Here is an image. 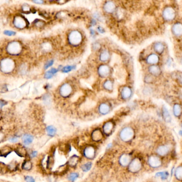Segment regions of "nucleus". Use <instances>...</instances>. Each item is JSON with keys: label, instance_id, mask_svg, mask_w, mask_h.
<instances>
[{"label": "nucleus", "instance_id": "f257e3e1", "mask_svg": "<svg viewBox=\"0 0 182 182\" xmlns=\"http://www.w3.org/2000/svg\"><path fill=\"white\" fill-rule=\"evenodd\" d=\"M84 36L80 31L78 30H73L68 35V41L70 45L73 47L79 46L83 42Z\"/></svg>", "mask_w": 182, "mask_h": 182}, {"label": "nucleus", "instance_id": "f03ea898", "mask_svg": "<svg viewBox=\"0 0 182 182\" xmlns=\"http://www.w3.org/2000/svg\"><path fill=\"white\" fill-rule=\"evenodd\" d=\"M176 10L173 6L165 7L162 12V18L166 22L173 21L176 18Z\"/></svg>", "mask_w": 182, "mask_h": 182}, {"label": "nucleus", "instance_id": "7ed1b4c3", "mask_svg": "<svg viewBox=\"0 0 182 182\" xmlns=\"http://www.w3.org/2000/svg\"><path fill=\"white\" fill-rule=\"evenodd\" d=\"M134 135V131L130 127H126L122 129L120 132V137L125 142H128L131 140Z\"/></svg>", "mask_w": 182, "mask_h": 182}, {"label": "nucleus", "instance_id": "20e7f679", "mask_svg": "<svg viewBox=\"0 0 182 182\" xmlns=\"http://www.w3.org/2000/svg\"><path fill=\"white\" fill-rule=\"evenodd\" d=\"M14 67V63L11 60L9 59H3L1 63V69L3 72L9 73L12 71Z\"/></svg>", "mask_w": 182, "mask_h": 182}, {"label": "nucleus", "instance_id": "39448f33", "mask_svg": "<svg viewBox=\"0 0 182 182\" xmlns=\"http://www.w3.org/2000/svg\"><path fill=\"white\" fill-rule=\"evenodd\" d=\"M72 91H73V88L72 86L70 84L67 83L64 84L60 88V94L64 98L69 97L72 93Z\"/></svg>", "mask_w": 182, "mask_h": 182}, {"label": "nucleus", "instance_id": "423d86ee", "mask_svg": "<svg viewBox=\"0 0 182 182\" xmlns=\"http://www.w3.org/2000/svg\"><path fill=\"white\" fill-rule=\"evenodd\" d=\"M117 4L114 1H106L103 6V10L107 14L114 13L117 9Z\"/></svg>", "mask_w": 182, "mask_h": 182}, {"label": "nucleus", "instance_id": "0eeeda50", "mask_svg": "<svg viewBox=\"0 0 182 182\" xmlns=\"http://www.w3.org/2000/svg\"><path fill=\"white\" fill-rule=\"evenodd\" d=\"M110 66L107 64H102L98 68V74L99 76L102 78H106L110 75Z\"/></svg>", "mask_w": 182, "mask_h": 182}, {"label": "nucleus", "instance_id": "6e6552de", "mask_svg": "<svg viewBox=\"0 0 182 182\" xmlns=\"http://www.w3.org/2000/svg\"><path fill=\"white\" fill-rule=\"evenodd\" d=\"M142 167V164L140 160L137 158L135 159L130 161L129 164V169L132 173L139 171Z\"/></svg>", "mask_w": 182, "mask_h": 182}, {"label": "nucleus", "instance_id": "1a4fd4ad", "mask_svg": "<svg viewBox=\"0 0 182 182\" xmlns=\"http://www.w3.org/2000/svg\"><path fill=\"white\" fill-rule=\"evenodd\" d=\"M8 50L10 54L12 55H16L21 52V47L18 42H11L8 45Z\"/></svg>", "mask_w": 182, "mask_h": 182}, {"label": "nucleus", "instance_id": "9d476101", "mask_svg": "<svg viewBox=\"0 0 182 182\" xmlns=\"http://www.w3.org/2000/svg\"><path fill=\"white\" fill-rule=\"evenodd\" d=\"M148 164L151 167L157 168L161 166V161L158 156L152 155L148 159Z\"/></svg>", "mask_w": 182, "mask_h": 182}, {"label": "nucleus", "instance_id": "9b49d317", "mask_svg": "<svg viewBox=\"0 0 182 182\" xmlns=\"http://www.w3.org/2000/svg\"><path fill=\"white\" fill-rule=\"evenodd\" d=\"M132 93V92L131 88H130L128 86H125L123 87L121 90L120 95H121V98L123 100L127 101L130 98Z\"/></svg>", "mask_w": 182, "mask_h": 182}, {"label": "nucleus", "instance_id": "f8f14e48", "mask_svg": "<svg viewBox=\"0 0 182 182\" xmlns=\"http://www.w3.org/2000/svg\"><path fill=\"white\" fill-rule=\"evenodd\" d=\"M160 58L158 55L154 53L149 54L146 58V63L150 66L157 65V64H158Z\"/></svg>", "mask_w": 182, "mask_h": 182}, {"label": "nucleus", "instance_id": "ddd939ff", "mask_svg": "<svg viewBox=\"0 0 182 182\" xmlns=\"http://www.w3.org/2000/svg\"><path fill=\"white\" fill-rule=\"evenodd\" d=\"M171 32L174 36L177 38L182 35V26L181 22H177L174 24L171 27Z\"/></svg>", "mask_w": 182, "mask_h": 182}, {"label": "nucleus", "instance_id": "4468645a", "mask_svg": "<svg viewBox=\"0 0 182 182\" xmlns=\"http://www.w3.org/2000/svg\"><path fill=\"white\" fill-rule=\"evenodd\" d=\"M98 111L102 115H106L110 111V106L108 103H102L99 105Z\"/></svg>", "mask_w": 182, "mask_h": 182}, {"label": "nucleus", "instance_id": "2eb2a0df", "mask_svg": "<svg viewBox=\"0 0 182 182\" xmlns=\"http://www.w3.org/2000/svg\"><path fill=\"white\" fill-rule=\"evenodd\" d=\"M149 74L154 77L158 76L161 74V70L160 67L157 65H151L148 69Z\"/></svg>", "mask_w": 182, "mask_h": 182}, {"label": "nucleus", "instance_id": "dca6fc26", "mask_svg": "<svg viewBox=\"0 0 182 182\" xmlns=\"http://www.w3.org/2000/svg\"><path fill=\"white\" fill-rule=\"evenodd\" d=\"M14 151L20 157L25 158L27 156V149L25 146L21 145H19L16 147H15Z\"/></svg>", "mask_w": 182, "mask_h": 182}, {"label": "nucleus", "instance_id": "f3484780", "mask_svg": "<svg viewBox=\"0 0 182 182\" xmlns=\"http://www.w3.org/2000/svg\"><path fill=\"white\" fill-rule=\"evenodd\" d=\"M84 154L87 158L91 159L95 155V149L92 146L87 147L84 150Z\"/></svg>", "mask_w": 182, "mask_h": 182}, {"label": "nucleus", "instance_id": "a211bd4d", "mask_svg": "<svg viewBox=\"0 0 182 182\" xmlns=\"http://www.w3.org/2000/svg\"><path fill=\"white\" fill-rule=\"evenodd\" d=\"M153 48L157 54H162L165 50V45L162 42H155L153 45Z\"/></svg>", "mask_w": 182, "mask_h": 182}, {"label": "nucleus", "instance_id": "6ab92c4d", "mask_svg": "<svg viewBox=\"0 0 182 182\" xmlns=\"http://www.w3.org/2000/svg\"><path fill=\"white\" fill-rule=\"evenodd\" d=\"M21 140L24 145L25 146H28L33 143L34 137L33 135L30 134H25L22 136Z\"/></svg>", "mask_w": 182, "mask_h": 182}, {"label": "nucleus", "instance_id": "aec40b11", "mask_svg": "<svg viewBox=\"0 0 182 182\" xmlns=\"http://www.w3.org/2000/svg\"><path fill=\"white\" fill-rule=\"evenodd\" d=\"M110 51L106 49L102 50L99 55V60L103 63H106L110 59Z\"/></svg>", "mask_w": 182, "mask_h": 182}, {"label": "nucleus", "instance_id": "412c9836", "mask_svg": "<svg viewBox=\"0 0 182 182\" xmlns=\"http://www.w3.org/2000/svg\"><path fill=\"white\" fill-rule=\"evenodd\" d=\"M131 161V157L127 154H124L120 157L119 159L120 164L123 167L128 166Z\"/></svg>", "mask_w": 182, "mask_h": 182}, {"label": "nucleus", "instance_id": "4be33fe9", "mask_svg": "<svg viewBox=\"0 0 182 182\" xmlns=\"http://www.w3.org/2000/svg\"><path fill=\"white\" fill-rule=\"evenodd\" d=\"M13 149L10 146L6 145L0 148V157H6L12 152Z\"/></svg>", "mask_w": 182, "mask_h": 182}, {"label": "nucleus", "instance_id": "5701e85b", "mask_svg": "<svg viewBox=\"0 0 182 182\" xmlns=\"http://www.w3.org/2000/svg\"><path fill=\"white\" fill-rule=\"evenodd\" d=\"M113 123L112 121H108L103 125V131L106 135H110L113 129Z\"/></svg>", "mask_w": 182, "mask_h": 182}, {"label": "nucleus", "instance_id": "b1692460", "mask_svg": "<svg viewBox=\"0 0 182 182\" xmlns=\"http://www.w3.org/2000/svg\"><path fill=\"white\" fill-rule=\"evenodd\" d=\"M169 148L166 145H162L159 146L157 149V153L160 156H165L169 152Z\"/></svg>", "mask_w": 182, "mask_h": 182}, {"label": "nucleus", "instance_id": "393cba45", "mask_svg": "<svg viewBox=\"0 0 182 182\" xmlns=\"http://www.w3.org/2000/svg\"><path fill=\"white\" fill-rule=\"evenodd\" d=\"M14 24H15V26H16L17 28H22L25 27L26 23L24 18H22L21 17H16L15 18Z\"/></svg>", "mask_w": 182, "mask_h": 182}, {"label": "nucleus", "instance_id": "a878e982", "mask_svg": "<svg viewBox=\"0 0 182 182\" xmlns=\"http://www.w3.org/2000/svg\"><path fill=\"white\" fill-rule=\"evenodd\" d=\"M103 87L106 91H111L113 89V82L110 80H106L104 82Z\"/></svg>", "mask_w": 182, "mask_h": 182}, {"label": "nucleus", "instance_id": "bb28decb", "mask_svg": "<svg viewBox=\"0 0 182 182\" xmlns=\"http://www.w3.org/2000/svg\"><path fill=\"white\" fill-rule=\"evenodd\" d=\"M45 131L48 136L50 137H54L56 134L57 129L53 125H48L45 128Z\"/></svg>", "mask_w": 182, "mask_h": 182}, {"label": "nucleus", "instance_id": "cd10ccee", "mask_svg": "<svg viewBox=\"0 0 182 182\" xmlns=\"http://www.w3.org/2000/svg\"><path fill=\"white\" fill-rule=\"evenodd\" d=\"M33 167V164L30 160H25L23 162L21 165V168L26 171H30Z\"/></svg>", "mask_w": 182, "mask_h": 182}, {"label": "nucleus", "instance_id": "c85d7f7f", "mask_svg": "<svg viewBox=\"0 0 182 182\" xmlns=\"http://www.w3.org/2000/svg\"><path fill=\"white\" fill-rule=\"evenodd\" d=\"M173 113L176 117H179L181 115L182 113V108L181 105L179 104H175L173 106Z\"/></svg>", "mask_w": 182, "mask_h": 182}, {"label": "nucleus", "instance_id": "c756f323", "mask_svg": "<svg viewBox=\"0 0 182 182\" xmlns=\"http://www.w3.org/2000/svg\"><path fill=\"white\" fill-rule=\"evenodd\" d=\"M92 137L94 140L98 141L101 140L102 138V133L99 129H96L93 131L92 134Z\"/></svg>", "mask_w": 182, "mask_h": 182}, {"label": "nucleus", "instance_id": "7c9ffc66", "mask_svg": "<svg viewBox=\"0 0 182 182\" xmlns=\"http://www.w3.org/2000/svg\"><path fill=\"white\" fill-rule=\"evenodd\" d=\"M54 164V159L53 156L49 155L47 157V161H46V168L48 170L51 169Z\"/></svg>", "mask_w": 182, "mask_h": 182}, {"label": "nucleus", "instance_id": "2f4dec72", "mask_svg": "<svg viewBox=\"0 0 182 182\" xmlns=\"http://www.w3.org/2000/svg\"><path fill=\"white\" fill-rule=\"evenodd\" d=\"M79 158L77 155H73L71 157L68 161V164L71 167H74L78 164Z\"/></svg>", "mask_w": 182, "mask_h": 182}, {"label": "nucleus", "instance_id": "473e14b6", "mask_svg": "<svg viewBox=\"0 0 182 182\" xmlns=\"http://www.w3.org/2000/svg\"><path fill=\"white\" fill-rule=\"evenodd\" d=\"M162 115L163 117L164 118V120L167 122V123H169L171 121V117H170V113L169 112V111L167 110V108H163L162 109Z\"/></svg>", "mask_w": 182, "mask_h": 182}, {"label": "nucleus", "instance_id": "72a5a7b5", "mask_svg": "<svg viewBox=\"0 0 182 182\" xmlns=\"http://www.w3.org/2000/svg\"><path fill=\"white\" fill-rule=\"evenodd\" d=\"M7 167L9 171H15L18 168V162L16 161H12L9 163V164L7 165Z\"/></svg>", "mask_w": 182, "mask_h": 182}, {"label": "nucleus", "instance_id": "f704fd0d", "mask_svg": "<svg viewBox=\"0 0 182 182\" xmlns=\"http://www.w3.org/2000/svg\"><path fill=\"white\" fill-rule=\"evenodd\" d=\"M57 71L58 70L56 69H55V68L51 69L49 70L48 71L45 73V78L47 79H51V78H52L54 75L57 73Z\"/></svg>", "mask_w": 182, "mask_h": 182}, {"label": "nucleus", "instance_id": "c9c22d12", "mask_svg": "<svg viewBox=\"0 0 182 182\" xmlns=\"http://www.w3.org/2000/svg\"><path fill=\"white\" fill-rule=\"evenodd\" d=\"M155 176L160 177L162 180H166L167 179L169 176V173L167 171H161L156 174Z\"/></svg>", "mask_w": 182, "mask_h": 182}, {"label": "nucleus", "instance_id": "e433bc0d", "mask_svg": "<svg viewBox=\"0 0 182 182\" xmlns=\"http://www.w3.org/2000/svg\"><path fill=\"white\" fill-rule=\"evenodd\" d=\"M8 171H9V170L7 165L2 162H0V173L6 174Z\"/></svg>", "mask_w": 182, "mask_h": 182}, {"label": "nucleus", "instance_id": "4c0bfd02", "mask_svg": "<svg viewBox=\"0 0 182 182\" xmlns=\"http://www.w3.org/2000/svg\"><path fill=\"white\" fill-rule=\"evenodd\" d=\"M92 163L90 162H88L87 163L84 164L82 166L81 169L84 172H87L89 170H90L91 168L92 167Z\"/></svg>", "mask_w": 182, "mask_h": 182}, {"label": "nucleus", "instance_id": "58836bf2", "mask_svg": "<svg viewBox=\"0 0 182 182\" xmlns=\"http://www.w3.org/2000/svg\"><path fill=\"white\" fill-rule=\"evenodd\" d=\"M182 167L180 166L176 169V171H175V176H176V178L179 181L182 179Z\"/></svg>", "mask_w": 182, "mask_h": 182}, {"label": "nucleus", "instance_id": "ea45409f", "mask_svg": "<svg viewBox=\"0 0 182 182\" xmlns=\"http://www.w3.org/2000/svg\"><path fill=\"white\" fill-rule=\"evenodd\" d=\"M79 177V174L76 173H72L69 174L67 177L68 179L71 182H74L76 179H77Z\"/></svg>", "mask_w": 182, "mask_h": 182}, {"label": "nucleus", "instance_id": "a19ab883", "mask_svg": "<svg viewBox=\"0 0 182 182\" xmlns=\"http://www.w3.org/2000/svg\"><path fill=\"white\" fill-rule=\"evenodd\" d=\"M154 81V76L151 75H147L144 78V81L146 84H151Z\"/></svg>", "mask_w": 182, "mask_h": 182}, {"label": "nucleus", "instance_id": "79ce46f5", "mask_svg": "<svg viewBox=\"0 0 182 182\" xmlns=\"http://www.w3.org/2000/svg\"><path fill=\"white\" fill-rule=\"evenodd\" d=\"M75 67L74 66H66L62 69V72L63 73H68V72L71 71Z\"/></svg>", "mask_w": 182, "mask_h": 182}, {"label": "nucleus", "instance_id": "37998d69", "mask_svg": "<svg viewBox=\"0 0 182 182\" xmlns=\"http://www.w3.org/2000/svg\"><path fill=\"white\" fill-rule=\"evenodd\" d=\"M24 179L26 182H35V180L32 176H25L24 177Z\"/></svg>", "mask_w": 182, "mask_h": 182}, {"label": "nucleus", "instance_id": "c03bdc74", "mask_svg": "<svg viewBox=\"0 0 182 182\" xmlns=\"http://www.w3.org/2000/svg\"><path fill=\"white\" fill-rule=\"evenodd\" d=\"M19 140V138L17 136H11L9 138V141L11 143H17Z\"/></svg>", "mask_w": 182, "mask_h": 182}, {"label": "nucleus", "instance_id": "a18cd8bd", "mask_svg": "<svg viewBox=\"0 0 182 182\" xmlns=\"http://www.w3.org/2000/svg\"><path fill=\"white\" fill-rule=\"evenodd\" d=\"M54 60H50L48 61V62H47V63L45 65V69H48L49 67H50V66L54 64Z\"/></svg>", "mask_w": 182, "mask_h": 182}, {"label": "nucleus", "instance_id": "49530a36", "mask_svg": "<svg viewBox=\"0 0 182 182\" xmlns=\"http://www.w3.org/2000/svg\"><path fill=\"white\" fill-rule=\"evenodd\" d=\"M4 34L5 35H7V36H13V35H15V34H16V33H15V32H13V31L6 30H5L4 32Z\"/></svg>", "mask_w": 182, "mask_h": 182}, {"label": "nucleus", "instance_id": "de8ad7c7", "mask_svg": "<svg viewBox=\"0 0 182 182\" xmlns=\"http://www.w3.org/2000/svg\"><path fill=\"white\" fill-rule=\"evenodd\" d=\"M6 138V135L2 131H0V143L3 142L4 140H5Z\"/></svg>", "mask_w": 182, "mask_h": 182}, {"label": "nucleus", "instance_id": "09e8293b", "mask_svg": "<svg viewBox=\"0 0 182 182\" xmlns=\"http://www.w3.org/2000/svg\"><path fill=\"white\" fill-rule=\"evenodd\" d=\"M38 154V153L36 151H32L30 153V157L31 158H34L37 157Z\"/></svg>", "mask_w": 182, "mask_h": 182}, {"label": "nucleus", "instance_id": "8fccbe9b", "mask_svg": "<svg viewBox=\"0 0 182 182\" xmlns=\"http://www.w3.org/2000/svg\"><path fill=\"white\" fill-rule=\"evenodd\" d=\"M34 3H36V4H41L42 3H44V2L41 0H36V1H33Z\"/></svg>", "mask_w": 182, "mask_h": 182}, {"label": "nucleus", "instance_id": "3c124183", "mask_svg": "<svg viewBox=\"0 0 182 182\" xmlns=\"http://www.w3.org/2000/svg\"><path fill=\"white\" fill-rule=\"evenodd\" d=\"M5 105H6L5 102H3V101L0 100V108H2Z\"/></svg>", "mask_w": 182, "mask_h": 182}, {"label": "nucleus", "instance_id": "603ef678", "mask_svg": "<svg viewBox=\"0 0 182 182\" xmlns=\"http://www.w3.org/2000/svg\"><path fill=\"white\" fill-rule=\"evenodd\" d=\"M98 30L100 33H103L104 32V29H103V28L101 27H98Z\"/></svg>", "mask_w": 182, "mask_h": 182}, {"label": "nucleus", "instance_id": "864d4df0", "mask_svg": "<svg viewBox=\"0 0 182 182\" xmlns=\"http://www.w3.org/2000/svg\"><path fill=\"white\" fill-rule=\"evenodd\" d=\"M0 118H1V114H0Z\"/></svg>", "mask_w": 182, "mask_h": 182}]
</instances>
